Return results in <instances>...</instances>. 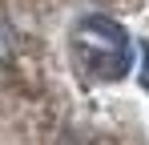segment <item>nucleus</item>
<instances>
[{
	"label": "nucleus",
	"instance_id": "1",
	"mask_svg": "<svg viewBox=\"0 0 149 145\" xmlns=\"http://www.w3.org/2000/svg\"><path fill=\"white\" fill-rule=\"evenodd\" d=\"M69 48H73L77 65L89 72L93 81H121L133 69V40L113 16L89 12L73 24L69 32Z\"/></svg>",
	"mask_w": 149,
	"mask_h": 145
},
{
	"label": "nucleus",
	"instance_id": "2",
	"mask_svg": "<svg viewBox=\"0 0 149 145\" xmlns=\"http://www.w3.org/2000/svg\"><path fill=\"white\" fill-rule=\"evenodd\" d=\"M145 85H149V48H145Z\"/></svg>",
	"mask_w": 149,
	"mask_h": 145
}]
</instances>
